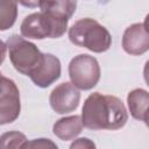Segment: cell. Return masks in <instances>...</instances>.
Listing matches in <instances>:
<instances>
[{
	"instance_id": "cell-1",
	"label": "cell",
	"mask_w": 149,
	"mask_h": 149,
	"mask_svg": "<svg viewBox=\"0 0 149 149\" xmlns=\"http://www.w3.org/2000/svg\"><path fill=\"white\" fill-rule=\"evenodd\" d=\"M80 118L83 126L88 129L114 130L126 125L128 113L118 97L94 92L86 98Z\"/></svg>"
},
{
	"instance_id": "cell-2",
	"label": "cell",
	"mask_w": 149,
	"mask_h": 149,
	"mask_svg": "<svg viewBox=\"0 0 149 149\" xmlns=\"http://www.w3.org/2000/svg\"><path fill=\"white\" fill-rule=\"evenodd\" d=\"M69 19L48 9H41L26 16L21 23L22 36L35 40L58 38L68 29Z\"/></svg>"
},
{
	"instance_id": "cell-3",
	"label": "cell",
	"mask_w": 149,
	"mask_h": 149,
	"mask_svg": "<svg viewBox=\"0 0 149 149\" xmlns=\"http://www.w3.org/2000/svg\"><path fill=\"white\" fill-rule=\"evenodd\" d=\"M70 41L93 52L107 51L112 44L109 31L98 21L85 17L76 21L69 29Z\"/></svg>"
},
{
	"instance_id": "cell-4",
	"label": "cell",
	"mask_w": 149,
	"mask_h": 149,
	"mask_svg": "<svg viewBox=\"0 0 149 149\" xmlns=\"http://www.w3.org/2000/svg\"><path fill=\"white\" fill-rule=\"evenodd\" d=\"M6 47L13 66L22 74L29 76L42 59V52L38 48L19 35H12L8 37Z\"/></svg>"
},
{
	"instance_id": "cell-5",
	"label": "cell",
	"mask_w": 149,
	"mask_h": 149,
	"mask_svg": "<svg viewBox=\"0 0 149 149\" xmlns=\"http://www.w3.org/2000/svg\"><path fill=\"white\" fill-rule=\"evenodd\" d=\"M71 84L79 90L93 88L100 79V66L98 61L87 54L73 57L69 64Z\"/></svg>"
},
{
	"instance_id": "cell-6",
	"label": "cell",
	"mask_w": 149,
	"mask_h": 149,
	"mask_svg": "<svg viewBox=\"0 0 149 149\" xmlns=\"http://www.w3.org/2000/svg\"><path fill=\"white\" fill-rule=\"evenodd\" d=\"M21 112L20 92L16 84L7 78L0 77V125L15 121Z\"/></svg>"
},
{
	"instance_id": "cell-7",
	"label": "cell",
	"mask_w": 149,
	"mask_h": 149,
	"mask_svg": "<svg viewBox=\"0 0 149 149\" xmlns=\"http://www.w3.org/2000/svg\"><path fill=\"white\" fill-rule=\"evenodd\" d=\"M80 101V93L71 83H62L56 86L49 97L51 108L58 114L73 112Z\"/></svg>"
},
{
	"instance_id": "cell-8",
	"label": "cell",
	"mask_w": 149,
	"mask_h": 149,
	"mask_svg": "<svg viewBox=\"0 0 149 149\" xmlns=\"http://www.w3.org/2000/svg\"><path fill=\"white\" fill-rule=\"evenodd\" d=\"M36 86L48 87L61 77V62L51 54H42V59L29 74Z\"/></svg>"
},
{
	"instance_id": "cell-9",
	"label": "cell",
	"mask_w": 149,
	"mask_h": 149,
	"mask_svg": "<svg viewBox=\"0 0 149 149\" xmlns=\"http://www.w3.org/2000/svg\"><path fill=\"white\" fill-rule=\"evenodd\" d=\"M122 48L127 54L134 56H139L148 51L149 35L146 22L134 23L125 30L122 36Z\"/></svg>"
},
{
	"instance_id": "cell-10",
	"label": "cell",
	"mask_w": 149,
	"mask_h": 149,
	"mask_svg": "<svg viewBox=\"0 0 149 149\" xmlns=\"http://www.w3.org/2000/svg\"><path fill=\"white\" fill-rule=\"evenodd\" d=\"M127 102L132 116L136 120L148 122V104L149 94L143 88H135L127 95Z\"/></svg>"
},
{
	"instance_id": "cell-11",
	"label": "cell",
	"mask_w": 149,
	"mask_h": 149,
	"mask_svg": "<svg viewBox=\"0 0 149 149\" xmlns=\"http://www.w3.org/2000/svg\"><path fill=\"white\" fill-rule=\"evenodd\" d=\"M83 127L81 118L79 115H71L56 121L54 123L52 132L58 139L63 141H70L81 133Z\"/></svg>"
},
{
	"instance_id": "cell-12",
	"label": "cell",
	"mask_w": 149,
	"mask_h": 149,
	"mask_svg": "<svg viewBox=\"0 0 149 149\" xmlns=\"http://www.w3.org/2000/svg\"><path fill=\"white\" fill-rule=\"evenodd\" d=\"M17 3L15 1L0 0V30H7L15 23Z\"/></svg>"
},
{
	"instance_id": "cell-13",
	"label": "cell",
	"mask_w": 149,
	"mask_h": 149,
	"mask_svg": "<svg viewBox=\"0 0 149 149\" xmlns=\"http://www.w3.org/2000/svg\"><path fill=\"white\" fill-rule=\"evenodd\" d=\"M40 9H48L51 12H55L57 14H61L68 19L72 16V14L76 10L77 2L76 1H40L38 2Z\"/></svg>"
},
{
	"instance_id": "cell-14",
	"label": "cell",
	"mask_w": 149,
	"mask_h": 149,
	"mask_svg": "<svg viewBox=\"0 0 149 149\" xmlns=\"http://www.w3.org/2000/svg\"><path fill=\"white\" fill-rule=\"evenodd\" d=\"M26 141V135L20 132H6L0 135V149H21Z\"/></svg>"
},
{
	"instance_id": "cell-15",
	"label": "cell",
	"mask_w": 149,
	"mask_h": 149,
	"mask_svg": "<svg viewBox=\"0 0 149 149\" xmlns=\"http://www.w3.org/2000/svg\"><path fill=\"white\" fill-rule=\"evenodd\" d=\"M21 149H58V147L54 141L41 137V139L26 141Z\"/></svg>"
},
{
	"instance_id": "cell-16",
	"label": "cell",
	"mask_w": 149,
	"mask_h": 149,
	"mask_svg": "<svg viewBox=\"0 0 149 149\" xmlns=\"http://www.w3.org/2000/svg\"><path fill=\"white\" fill-rule=\"evenodd\" d=\"M69 149H97L95 143L87 137H80L74 140Z\"/></svg>"
},
{
	"instance_id": "cell-17",
	"label": "cell",
	"mask_w": 149,
	"mask_h": 149,
	"mask_svg": "<svg viewBox=\"0 0 149 149\" xmlns=\"http://www.w3.org/2000/svg\"><path fill=\"white\" fill-rule=\"evenodd\" d=\"M6 51H7V47H6V44L0 40V65H1V64H2V62L5 61Z\"/></svg>"
},
{
	"instance_id": "cell-18",
	"label": "cell",
	"mask_w": 149,
	"mask_h": 149,
	"mask_svg": "<svg viewBox=\"0 0 149 149\" xmlns=\"http://www.w3.org/2000/svg\"><path fill=\"white\" fill-rule=\"evenodd\" d=\"M1 76H2V74H1V72H0V77H1Z\"/></svg>"
}]
</instances>
